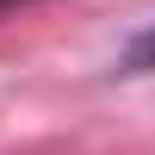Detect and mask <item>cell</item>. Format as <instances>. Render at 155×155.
<instances>
[{
  "instance_id": "1",
  "label": "cell",
  "mask_w": 155,
  "mask_h": 155,
  "mask_svg": "<svg viewBox=\"0 0 155 155\" xmlns=\"http://www.w3.org/2000/svg\"><path fill=\"white\" fill-rule=\"evenodd\" d=\"M118 74H155V25L137 31L130 44L118 50Z\"/></svg>"
},
{
  "instance_id": "2",
  "label": "cell",
  "mask_w": 155,
  "mask_h": 155,
  "mask_svg": "<svg viewBox=\"0 0 155 155\" xmlns=\"http://www.w3.org/2000/svg\"><path fill=\"white\" fill-rule=\"evenodd\" d=\"M6 6H19V0H0V12H6Z\"/></svg>"
}]
</instances>
